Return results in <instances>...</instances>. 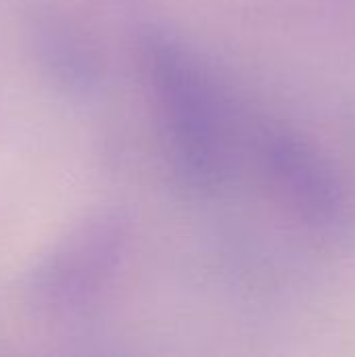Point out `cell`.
Listing matches in <instances>:
<instances>
[{"label":"cell","mask_w":355,"mask_h":357,"mask_svg":"<svg viewBox=\"0 0 355 357\" xmlns=\"http://www.w3.org/2000/svg\"><path fill=\"white\" fill-rule=\"evenodd\" d=\"M144 63L182 174L199 188L216 186L226 169L222 128L213 94L197 63L161 31L144 38Z\"/></svg>","instance_id":"cell-1"},{"label":"cell","mask_w":355,"mask_h":357,"mask_svg":"<svg viewBox=\"0 0 355 357\" xmlns=\"http://www.w3.org/2000/svg\"><path fill=\"white\" fill-rule=\"evenodd\" d=\"M259 155L274 186L310 226L337 230L343 224L341 188L314 149L287 130L268 128L259 138Z\"/></svg>","instance_id":"cell-2"},{"label":"cell","mask_w":355,"mask_h":357,"mask_svg":"<svg viewBox=\"0 0 355 357\" xmlns=\"http://www.w3.org/2000/svg\"><path fill=\"white\" fill-rule=\"evenodd\" d=\"M109 232L111 228L103 226H94L90 232H84L63 257H56L48 270L42 272L38 291L54 303H61L92 289L100 270H105V261L113 259L115 241H103Z\"/></svg>","instance_id":"cell-3"}]
</instances>
